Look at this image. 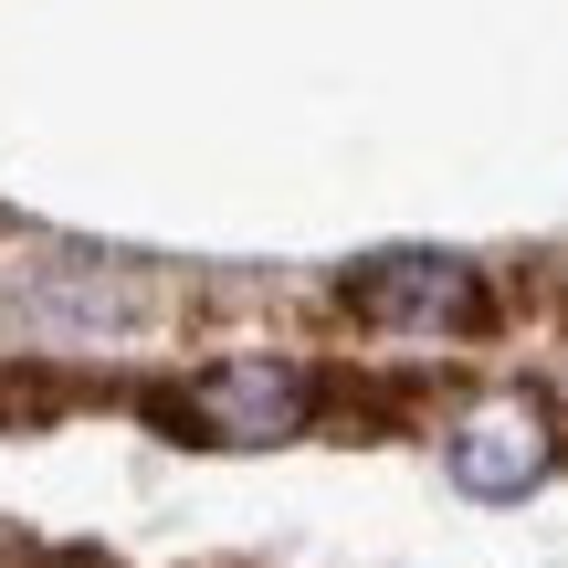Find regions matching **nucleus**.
<instances>
[{
    "label": "nucleus",
    "instance_id": "nucleus-6",
    "mask_svg": "<svg viewBox=\"0 0 568 568\" xmlns=\"http://www.w3.org/2000/svg\"><path fill=\"white\" fill-rule=\"evenodd\" d=\"M0 568H32V548H21V537H0Z\"/></svg>",
    "mask_w": 568,
    "mask_h": 568
},
{
    "label": "nucleus",
    "instance_id": "nucleus-5",
    "mask_svg": "<svg viewBox=\"0 0 568 568\" xmlns=\"http://www.w3.org/2000/svg\"><path fill=\"white\" fill-rule=\"evenodd\" d=\"M32 568H105V558H84V548H63V558H42V548H32Z\"/></svg>",
    "mask_w": 568,
    "mask_h": 568
},
{
    "label": "nucleus",
    "instance_id": "nucleus-2",
    "mask_svg": "<svg viewBox=\"0 0 568 568\" xmlns=\"http://www.w3.org/2000/svg\"><path fill=\"white\" fill-rule=\"evenodd\" d=\"M347 316L379 326V337H485L495 295L453 253H379V264L347 274Z\"/></svg>",
    "mask_w": 568,
    "mask_h": 568
},
{
    "label": "nucleus",
    "instance_id": "nucleus-1",
    "mask_svg": "<svg viewBox=\"0 0 568 568\" xmlns=\"http://www.w3.org/2000/svg\"><path fill=\"white\" fill-rule=\"evenodd\" d=\"M148 410H159L180 443H284V432L316 422V379H305L295 358H222L190 389H159Z\"/></svg>",
    "mask_w": 568,
    "mask_h": 568
},
{
    "label": "nucleus",
    "instance_id": "nucleus-4",
    "mask_svg": "<svg viewBox=\"0 0 568 568\" xmlns=\"http://www.w3.org/2000/svg\"><path fill=\"white\" fill-rule=\"evenodd\" d=\"M63 410V379H42V368H0V432H32Z\"/></svg>",
    "mask_w": 568,
    "mask_h": 568
},
{
    "label": "nucleus",
    "instance_id": "nucleus-3",
    "mask_svg": "<svg viewBox=\"0 0 568 568\" xmlns=\"http://www.w3.org/2000/svg\"><path fill=\"white\" fill-rule=\"evenodd\" d=\"M558 464V410L537 389H495L453 422V485L464 495H527Z\"/></svg>",
    "mask_w": 568,
    "mask_h": 568
}]
</instances>
